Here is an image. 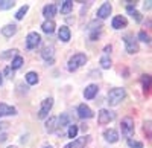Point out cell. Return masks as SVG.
<instances>
[{"instance_id":"1","label":"cell","mask_w":152,"mask_h":148,"mask_svg":"<svg viewBox=\"0 0 152 148\" xmlns=\"http://www.w3.org/2000/svg\"><path fill=\"white\" fill-rule=\"evenodd\" d=\"M85 63H87V57H85V54H75V55L70 57V60H69L67 69H69L70 72H75V70H78L79 67H82Z\"/></svg>"},{"instance_id":"2","label":"cell","mask_w":152,"mask_h":148,"mask_svg":"<svg viewBox=\"0 0 152 148\" xmlns=\"http://www.w3.org/2000/svg\"><path fill=\"white\" fill-rule=\"evenodd\" d=\"M125 96H126L125 89H120V87L113 89V90H110V93H108V104H110V105H117V104H120V102L125 99Z\"/></svg>"},{"instance_id":"3","label":"cell","mask_w":152,"mask_h":148,"mask_svg":"<svg viewBox=\"0 0 152 148\" xmlns=\"http://www.w3.org/2000/svg\"><path fill=\"white\" fill-rule=\"evenodd\" d=\"M120 128H122V134L126 138H131L132 133H134V119L126 116L122 119V124H120Z\"/></svg>"},{"instance_id":"4","label":"cell","mask_w":152,"mask_h":148,"mask_svg":"<svg viewBox=\"0 0 152 148\" xmlns=\"http://www.w3.org/2000/svg\"><path fill=\"white\" fill-rule=\"evenodd\" d=\"M52 107H53V98H46V99L41 102L40 112H38V118L40 119L47 118V115H49L50 110H52Z\"/></svg>"},{"instance_id":"5","label":"cell","mask_w":152,"mask_h":148,"mask_svg":"<svg viewBox=\"0 0 152 148\" xmlns=\"http://www.w3.org/2000/svg\"><path fill=\"white\" fill-rule=\"evenodd\" d=\"M41 43V37L40 34L37 32H29L28 37H26V47L29 49V51H32V49H37V46Z\"/></svg>"},{"instance_id":"6","label":"cell","mask_w":152,"mask_h":148,"mask_svg":"<svg viewBox=\"0 0 152 148\" xmlns=\"http://www.w3.org/2000/svg\"><path fill=\"white\" fill-rule=\"evenodd\" d=\"M114 115L113 112H110V110H107V108H102L99 112V116H97V122L99 124H102V125H105V124H110L111 121H114Z\"/></svg>"},{"instance_id":"7","label":"cell","mask_w":152,"mask_h":148,"mask_svg":"<svg viewBox=\"0 0 152 148\" xmlns=\"http://www.w3.org/2000/svg\"><path fill=\"white\" fill-rule=\"evenodd\" d=\"M123 40H125V47H126V52L128 54H137L138 52V44H137V41L132 38V37L126 35Z\"/></svg>"},{"instance_id":"8","label":"cell","mask_w":152,"mask_h":148,"mask_svg":"<svg viewBox=\"0 0 152 148\" xmlns=\"http://www.w3.org/2000/svg\"><path fill=\"white\" fill-rule=\"evenodd\" d=\"M78 116L81 119H90V118H93V112H91V108L88 107V105L81 104L78 107Z\"/></svg>"},{"instance_id":"9","label":"cell","mask_w":152,"mask_h":148,"mask_svg":"<svg viewBox=\"0 0 152 148\" xmlns=\"http://www.w3.org/2000/svg\"><path fill=\"white\" fill-rule=\"evenodd\" d=\"M126 24H128V20H126L123 15H116L111 21V26L114 29H123V28H126Z\"/></svg>"},{"instance_id":"10","label":"cell","mask_w":152,"mask_h":148,"mask_svg":"<svg viewBox=\"0 0 152 148\" xmlns=\"http://www.w3.org/2000/svg\"><path fill=\"white\" fill-rule=\"evenodd\" d=\"M104 138H105V141L110 142V144H116V142L119 141V133L114 130V128H110V130H105V131H104Z\"/></svg>"},{"instance_id":"11","label":"cell","mask_w":152,"mask_h":148,"mask_svg":"<svg viewBox=\"0 0 152 148\" xmlns=\"http://www.w3.org/2000/svg\"><path fill=\"white\" fill-rule=\"evenodd\" d=\"M56 11H58L56 5H46V6L43 8V15H44L47 20H52V18L56 15Z\"/></svg>"},{"instance_id":"12","label":"cell","mask_w":152,"mask_h":148,"mask_svg":"<svg viewBox=\"0 0 152 148\" xmlns=\"http://www.w3.org/2000/svg\"><path fill=\"white\" fill-rule=\"evenodd\" d=\"M99 92V87L96 84H90V85H87L85 90H84V96H85V99H93V98L97 95Z\"/></svg>"},{"instance_id":"13","label":"cell","mask_w":152,"mask_h":148,"mask_svg":"<svg viewBox=\"0 0 152 148\" xmlns=\"http://www.w3.org/2000/svg\"><path fill=\"white\" fill-rule=\"evenodd\" d=\"M41 57H43L46 61H49V63H53V57H55V49H53V46H46V47L43 49V52H41Z\"/></svg>"},{"instance_id":"14","label":"cell","mask_w":152,"mask_h":148,"mask_svg":"<svg viewBox=\"0 0 152 148\" xmlns=\"http://www.w3.org/2000/svg\"><path fill=\"white\" fill-rule=\"evenodd\" d=\"M111 9H113L111 5H110L108 2H105L102 6L97 9V17H99V18H107V17L111 14Z\"/></svg>"},{"instance_id":"15","label":"cell","mask_w":152,"mask_h":148,"mask_svg":"<svg viewBox=\"0 0 152 148\" xmlns=\"http://www.w3.org/2000/svg\"><path fill=\"white\" fill-rule=\"evenodd\" d=\"M17 110L15 107L8 105V104H0V116H9V115H15Z\"/></svg>"},{"instance_id":"16","label":"cell","mask_w":152,"mask_h":148,"mask_svg":"<svg viewBox=\"0 0 152 148\" xmlns=\"http://www.w3.org/2000/svg\"><path fill=\"white\" fill-rule=\"evenodd\" d=\"M58 37H59V40L64 41V43L70 41V37H72L70 29H69L67 26H61V28H59V32H58Z\"/></svg>"},{"instance_id":"17","label":"cell","mask_w":152,"mask_h":148,"mask_svg":"<svg viewBox=\"0 0 152 148\" xmlns=\"http://www.w3.org/2000/svg\"><path fill=\"white\" fill-rule=\"evenodd\" d=\"M87 136H84V138H78V139H75L70 145H67L66 148H85V145H87Z\"/></svg>"},{"instance_id":"18","label":"cell","mask_w":152,"mask_h":148,"mask_svg":"<svg viewBox=\"0 0 152 148\" xmlns=\"http://www.w3.org/2000/svg\"><path fill=\"white\" fill-rule=\"evenodd\" d=\"M56 127H58V118H56V116H50L49 121L46 122V130H47L49 133H52V131L56 130Z\"/></svg>"},{"instance_id":"19","label":"cell","mask_w":152,"mask_h":148,"mask_svg":"<svg viewBox=\"0 0 152 148\" xmlns=\"http://www.w3.org/2000/svg\"><path fill=\"white\" fill-rule=\"evenodd\" d=\"M55 21L53 20H46L43 24H41V29H43V32H46V34H53V31H55Z\"/></svg>"},{"instance_id":"20","label":"cell","mask_w":152,"mask_h":148,"mask_svg":"<svg viewBox=\"0 0 152 148\" xmlns=\"http://www.w3.org/2000/svg\"><path fill=\"white\" fill-rule=\"evenodd\" d=\"M15 32H17V26H15V24H6V26L2 28V34L5 37H8V38H9V37H12Z\"/></svg>"},{"instance_id":"21","label":"cell","mask_w":152,"mask_h":148,"mask_svg":"<svg viewBox=\"0 0 152 148\" xmlns=\"http://www.w3.org/2000/svg\"><path fill=\"white\" fill-rule=\"evenodd\" d=\"M126 11L129 12V14L132 15V18H135V21H142V14L138 11H135V5L132 6V5H128L126 6Z\"/></svg>"},{"instance_id":"22","label":"cell","mask_w":152,"mask_h":148,"mask_svg":"<svg viewBox=\"0 0 152 148\" xmlns=\"http://www.w3.org/2000/svg\"><path fill=\"white\" fill-rule=\"evenodd\" d=\"M73 9V2L72 0H66V2L61 3V14H69Z\"/></svg>"},{"instance_id":"23","label":"cell","mask_w":152,"mask_h":148,"mask_svg":"<svg viewBox=\"0 0 152 148\" xmlns=\"http://www.w3.org/2000/svg\"><path fill=\"white\" fill-rule=\"evenodd\" d=\"M70 116L67 113H62L59 118H58V127H66V125H70Z\"/></svg>"},{"instance_id":"24","label":"cell","mask_w":152,"mask_h":148,"mask_svg":"<svg viewBox=\"0 0 152 148\" xmlns=\"http://www.w3.org/2000/svg\"><path fill=\"white\" fill-rule=\"evenodd\" d=\"M23 66V57H20V55H15V58L12 60V63H11V69L12 70H17V69H20Z\"/></svg>"},{"instance_id":"25","label":"cell","mask_w":152,"mask_h":148,"mask_svg":"<svg viewBox=\"0 0 152 148\" xmlns=\"http://www.w3.org/2000/svg\"><path fill=\"white\" fill-rule=\"evenodd\" d=\"M26 81H28V84L34 85V84L38 82V75H37L35 72H28L26 73Z\"/></svg>"},{"instance_id":"26","label":"cell","mask_w":152,"mask_h":148,"mask_svg":"<svg viewBox=\"0 0 152 148\" xmlns=\"http://www.w3.org/2000/svg\"><path fill=\"white\" fill-rule=\"evenodd\" d=\"M14 5H15V2H12V0H0V11L11 9Z\"/></svg>"},{"instance_id":"27","label":"cell","mask_w":152,"mask_h":148,"mask_svg":"<svg viewBox=\"0 0 152 148\" xmlns=\"http://www.w3.org/2000/svg\"><path fill=\"white\" fill-rule=\"evenodd\" d=\"M100 66H102V69H110L111 67V58L108 55H104L100 58Z\"/></svg>"},{"instance_id":"28","label":"cell","mask_w":152,"mask_h":148,"mask_svg":"<svg viewBox=\"0 0 152 148\" xmlns=\"http://www.w3.org/2000/svg\"><path fill=\"white\" fill-rule=\"evenodd\" d=\"M28 9H29V6L28 5H24V6H21L18 11H17V14H15V18L17 20H21L24 15H26V12H28Z\"/></svg>"},{"instance_id":"29","label":"cell","mask_w":152,"mask_h":148,"mask_svg":"<svg viewBox=\"0 0 152 148\" xmlns=\"http://www.w3.org/2000/svg\"><path fill=\"white\" fill-rule=\"evenodd\" d=\"M76 134H78V125L70 124L69 125V131H67V136L73 139V138H76Z\"/></svg>"},{"instance_id":"30","label":"cell","mask_w":152,"mask_h":148,"mask_svg":"<svg viewBox=\"0 0 152 148\" xmlns=\"http://www.w3.org/2000/svg\"><path fill=\"white\" fill-rule=\"evenodd\" d=\"M138 38H140V40H142L143 43H148V44L151 43V38H149V35H148V34H146L145 31H140V34H138Z\"/></svg>"},{"instance_id":"31","label":"cell","mask_w":152,"mask_h":148,"mask_svg":"<svg viewBox=\"0 0 152 148\" xmlns=\"http://www.w3.org/2000/svg\"><path fill=\"white\" fill-rule=\"evenodd\" d=\"M128 145L131 148H143V144L142 142H137V141H132V139H128Z\"/></svg>"},{"instance_id":"32","label":"cell","mask_w":152,"mask_h":148,"mask_svg":"<svg viewBox=\"0 0 152 148\" xmlns=\"http://www.w3.org/2000/svg\"><path fill=\"white\" fill-rule=\"evenodd\" d=\"M149 80H151V77H149V75H143V78H142V82H143L145 90H148V89H149Z\"/></svg>"},{"instance_id":"33","label":"cell","mask_w":152,"mask_h":148,"mask_svg":"<svg viewBox=\"0 0 152 148\" xmlns=\"http://www.w3.org/2000/svg\"><path fill=\"white\" fill-rule=\"evenodd\" d=\"M5 75H6L8 78H12V77H14V70H12L11 67H6V69H5Z\"/></svg>"},{"instance_id":"34","label":"cell","mask_w":152,"mask_h":148,"mask_svg":"<svg viewBox=\"0 0 152 148\" xmlns=\"http://www.w3.org/2000/svg\"><path fill=\"white\" fill-rule=\"evenodd\" d=\"M17 51H6V54H3L2 55V58H9V57H12V55H14Z\"/></svg>"},{"instance_id":"35","label":"cell","mask_w":152,"mask_h":148,"mask_svg":"<svg viewBox=\"0 0 152 148\" xmlns=\"http://www.w3.org/2000/svg\"><path fill=\"white\" fill-rule=\"evenodd\" d=\"M104 52H105V55H108V52H111V46H105Z\"/></svg>"},{"instance_id":"36","label":"cell","mask_w":152,"mask_h":148,"mask_svg":"<svg viewBox=\"0 0 152 148\" xmlns=\"http://www.w3.org/2000/svg\"><path fill=\"white\" fill-rule=\"evenodd\" d=\"M151 3H152V2H146V3H145V9H151Z\"/></svg>"},{"instance_id":"37","label":"cell","mask_w":152,"mask_h":148,"mask_svg":"<svg viewBox=\"0 0 152 148\" xmlns=\"http://www.w3.org/2000/svg\"><path fill=\"white\" fill-rule=\"evenodd\" d=\"M0 84H2V73H0Z\"/></svg>"},{"instance_id":"38","label":"cell","mask_w":152,"mask_h":148,"mask_svg":"<svg viewBox=\"0 0 152 148\" xmlns=\"http://www.w3.org/2000/svg\"><path fill=\"white\" fill-rule=\"evenodd\" d=\"M44 148H52V147H50V145H47V147H44Z\"/></svg>"},{"instance_id":"39","label":"cell","mask_w":152,"mask_h":148,"mask_svg":"<svg viewBox=\"0 0 152 148\" xmlns=\"http://www.w3.org/2000/svg\"><path fill=\"white\" fill-rule=\"evenodd\" d=\"M8 148H17V147H8Z\"/></svg>"}]
</instances>
